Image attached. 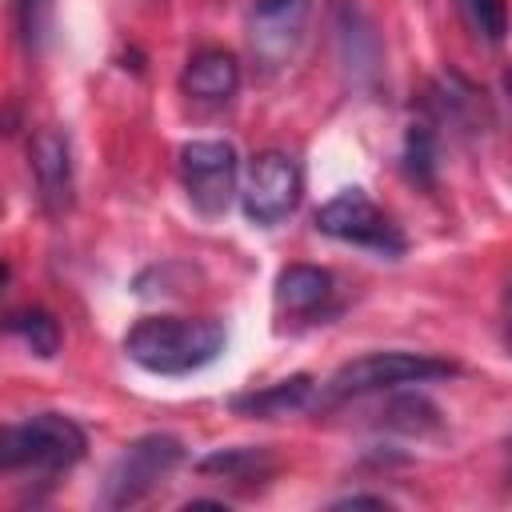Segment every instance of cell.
Wrapping results in <instances>:
<instances>
[{
    "instance_id": "cell-4",
    "label": "cell",
    "mask_w": 512,
    "mask_h": 512,
    "mask_svg": "<svg viewBox=\"0 0 512 512\" xmlns=\"http://www.w3.org/2000/svg\"><path fill=\"white\" fill-rule=\"evenodd\" d=\"M180 460H184V444H180L176 436L152 432V436L132 440V444L116 456V464L108 468L100 504H104V508H132V504L148 500V496L176 472Z\"/></svg>"
},
{
    "instance_id": "cell-2",
    "label": "cell",
    "mask_w": 512,
    "mask_h": 512,
    "mask_svg": "<svg viewBox=\"0 0 512 512\" xmlns=\"http://www.w3.org/2000/svg\"><path fill=\"white\" fill-rule=\"evenodd\" d=\"M84 428L60 412H40L20 424H8L0 436V468L4 472H68L84 456Z\"/></svg>"
},
{
    "instance_id": "cell-9",
    "label": "cell",
    "mask_w": 512,
    "mask_h": 512,
    "mask_svg": "<svg viewBox=\"0 0 512 512\" xmlns=\"http://www.w3.org/2000/svg\"><path fill=\"white\" fill-rule=\"evenodd\" d=\"M28 164H32V180L40 192V204L60 216L72 208V148L68 136L56 128H40L28 144Z\"/></svg>"
},
{
    "instance_id": "cell-13",
    "label": "cell",
    "mask_w": 512,
    "mask_h": 512,
    "mask_svg": "<svg viewBox=\"0 0 512 512\" xmlns=\"http://www.w3.org/2000/svg\"><path fill=\"white\" fill-rule=\"evenodd\" d=\"M276 468L268 448H216L212 456L200 460L204 476H224V480H260Z\"/></svg>"
},
{
    "instance_id": "cell-5",
    "label": "cell",
    "mask_w": 512,
    "mask_h": 512,
    "mask_svg": "<svg viewBox=\"0 0 512 512\" xmlns=\"http://www.w3.org/2000/svg\"><path fill=\"white\" fill-rule=\"evenodd\" d=\"M236 176H240V160L228 140H188L180 148V180H184L188 204L200 216L228 212L236 196Z\"/></svg>"
},
{
    "instance_id": "cell-12",
    "label": "cell",
    "mask_w": 512,
    "mask_h": 512,
    "mask_svg": "<svg viewBox=\"0 0 512 512\" xmlns=\"http://www.w3.org/2000/svg\"><path fill=\"white\" fill-rule=\"evenodd\" d=\"M308 400H312V376H288V380H280L272 388L236 396L232 400V412L256 416V420H276V416H288V412L308 408Z\"/></svg>"
},
{
    "instance_id": "cell-7",
    "label": "cell",
    "mask_w": 512,
    "mask_h": 512,
    "mask_svg": "<svg viewBox=\"0 0 512 512\" xmlns=\"http://www.w3.org/2000/svg\"><path fill=\"white\" fill-rule=\"evenodd\" d=\"M300 192H304V176H300V164L288 156V152H260L248 168V184H244V216L252 224H280L284 216L296 212L300 204Z\"/></svg>"
},
{
    "instance_id": "cell-14",
    "label": "cell",
    "mask_w": 512,
    "mask_h": 512,
    "mask_svg": "<svg viewBox=\"0 0 512 512\" xmlns=\"http://www.w3.org/2000/svg\"><path fill=\"white\" fill-rule=\"evenodd\" d=\"M8 332H12L32 356H40V360H48V356L60 352V324H56V316L44 312V308H20V312H12V316H8Z\"/></svg>"
},
{
    "instance_id": "cell-6",
    "label": "cell",
    "mask_w": 512,
    "mask_h": 512,
    "mask_svg": "<svg viewBox=\"0 0 512 512\" xmlns=\"http://www.w3.org/2000/svg\"><path fill=\"white\" fill-rule=\"evenodd\" d=\"M316 228L332 240L344 244H360L384 256H400L404 252V236L396 232V224L360 192V188H344L340 196H332L320 212H316Z\"/></svg>"
},
{
    "instance_id": "cell-3",
    "label": "cell",
    "mask_w": 512,
    "mask_h": 512,
    "mask_svg": "<svg viewBox=\"0 0 512 512\" xmlns=\"http://www.w3.org/2000/svg\"><path fill=\"white\" fill-rule=\"evenodd\" d=\"M456 376L452 360L428 356V352H404V348H388V352H364L348 364H340L332 372V380L324 384L328 400H348V396H368V392H388L400 384H428V380H444Z\"/></svg>"
},
{
    "instance_id": "cell-18",
    "label": "cell",
    "mask_w": 512,
    "mask_h": 512,
    "mask_svg": "<svg viewBox=\"0 0 512 512\" xmlns=\"http://www.w3.org/2000/svg\"><path fill=\"white\" fill-rule=\"evenodd\" d=\"M332 508H388V500L384 496H344Z\"/></svg>"
},
{
    "instance_id": "cell-20",
    "label": "cell",
    "mask_w": 512,
    "mask_h": 512,
    "mask_svg": "<svg viewBox=\"0 0 512 512\" xmlns=\"http://www.w3.org/2000/svg\"><path fill=\"white\" fill-rule=\"evenodd\" d=\"M504 92H508V96H512V68H508V72H504Z\"/></svg>"
},
{
    "instance_id": "cell-8",
    "label": "cell",
    "mask_w": 512,
    "mask_h": 512,
    "mask_svg": "<svg viewBox=\"0 0 512 512\" xmlns=\"http://www.w3.org/2000/svg\"><path fill=\"white\" fill-rule=\"evenodd\" d=\"M312 0H252L248 8V48L268 72L284 68L304 36Z\"/></svg>"
},
{
    "instance_id": "cell-17",
    "label": "cell",
    "mask_w": 512,
    "mask_h": 512,
    "mask_svg": "<svg viewBox=\"0 0 512 512\" xmlns=\"http://www.w3.org/2000/svg\"><path fill=\"white\" fill-rule=\"evenodd\" d=\"M432 160H436V144H432V132L428 128H412L408 132V148H404V164L412 176L428 180L432 176Z\"/></svg>"
},
{
    "instance_id": "cell-15",
    "label": "cell",
    "mask_w": 512,
    "mask_h": 512,
    "mask_svg": "<svg viewBox=\"0 0 512 512\" xmlns=\"http://www.w3.org/2000/svg\"><path fill=\"white\" fill-rule=\"evenodd\" d=\"M456 8L476 40H484L492 48L504 44V36H508V4L504 0H456Z\"/></svg>"
},
{
    "instance_id": "cell-11",
    "label": "cell",
    "mask_w": 512,
    "mask_h": 512,
    "mask_svg": "<svg viewBox=\"0 0 512 512\" xmlns=\"http://www.w3.org/2000/svg\"><path fill=\"white\" fill-rule=\"evenodd\" d=\"M332 296V276L316 264H288L276 276V308L288 316H308Z\"/></svg>"
},
{
    "instance_id": "cell-19",
    "label": "cell",
    "mask_w": 512,
    "mask_h": 512,
    "mask_svg": "<svg viewBox=\"0 0 512 512\" xmlns=\"http://www.w3.org/2000/svg\"><path fill=\"white\" fill-rule=\"evenodd\" d=\"M504 332H508V344H512V284L504 292Z\"/></svg>"
},
{
    "instance_id": "cell-16",
    "label": "cell",
    "mask_w": 512,
    "mask_h": 512,
    "mask_svg": "<svg viewBox=\"0 0 512 512\" xmlns=\"http://www.w3.org/2000/svg\"><path fill=\"white\" fill-rule=\"evenodd\" d=\"M16 28L28 52H40L52 28V0H16Z\"/></svg>"
},
{
    "instance_id": "cell-1",
    "label": "cell",
    "mask_w": 512,
    "mask_h": 512,
    "mask_svg": "<svg viewBox=\"0 0 512 512\" xmlns=\"http://www.w3.org/2000/svg\"><path fill=\"white\" fill-rule=\"evenodd\" d=\"M124 352L152 376H188L224 352V324L212 316H144L124 336Z\"/></svg>"
},
{
    "instance_id": "cell-10",
    "label": "cell",
    "mask_w": 512,
    "mask_h": 512,
    "mask_svg": "<svg viewBox=\"0 0 512 512\" xmlns=\"http://www.w3.org/2000/svg\"><path fill=\"white\" fill-rule=\"evenodd\" d=\"M180 88L192 100L224 104L240 88V60L228 48H200L188 56V64L180 72Z\"/></svg>"
}]
</instances>
